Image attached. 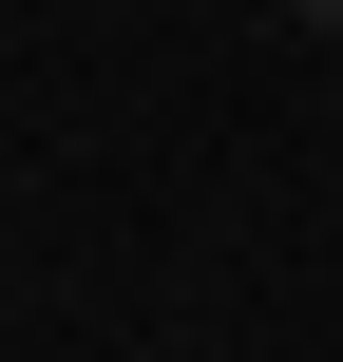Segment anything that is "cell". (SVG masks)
I'll return each instance as SVG.
<instances>
[{"label": "cell", "instance_id": "obj_1", "mask_svg": "<svg viewBox=\"0 0 343 362\" xmlns=\"http://www.w3.org/2000/svg\"><path fill=\"white\" fill-rule=\"evenodd\" d=\"M286 19H306V38H343V0H286Z\"/></svg>", "mask_w": 343, "mask_h": 362}]
</instances>
